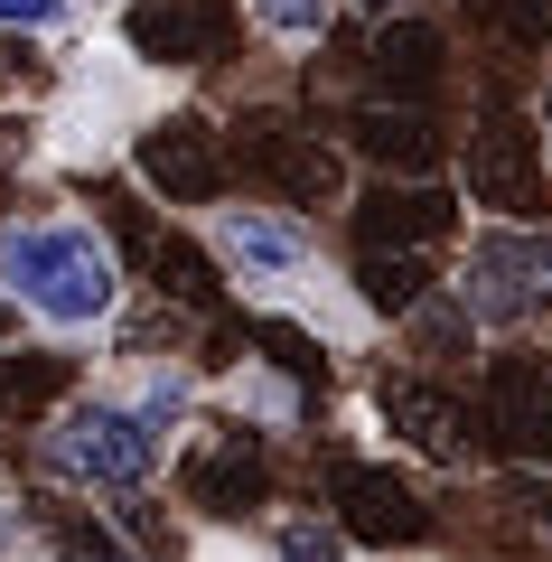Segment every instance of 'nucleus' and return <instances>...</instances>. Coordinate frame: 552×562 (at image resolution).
<instances>
[{"label": "nucleus", "instance_id": "f03ea898", "mask_svg": "<svg viewBox=\"0 0 552 562\" xmlns=\"http://www.w3.org/2000/svg\"><path fill=\"white\" fill-rule=\"evenodd\" d=\"M159 460H169V441L122 394H66L57 422L38 431V469L66 487H94V497H140L159 479Z\"/></svg>", "mask_w": 552, "mask_h": 562}, {"label": "nucleus", "instance_id": "f257e3e1", "mask_svg": "<svg viewBox=\"0 0 552 562\" xmlns=\"http://www.w3.org/2000/svg\"><path fill=\"white\" fill-rule=\"evenodd\" d=\"M0 301L20 319L85 338L122 310V254L94 216H57V206H10L0 216Z\"/></svg>", "mask_w": 552, "mask_h": 562}, {"label": "nucleus", "instance_id": "4468645a", "mask_svg": "<svg viewBox=\"0 0 552 562\" xmlns=\"http://www.w3.org/2000/svg\"><path fill=\"white\" fill-rule=\"evenodd\" d=\"M365 57H375V94L384 103H431L440 76H450V38H440L431 20H384Z\"/></svg>", "mask_w": 552, "mask_h": 562}, {"label": "nucleus", "instance_id": "7ed1b4c3", "mask_svg": "<svg viewBox=\"0 0 552 562\" xmlns=\"http://www.w3.org/2000/svg\"><path fill=\"white\" fill-rule=\"evenodd\" d=\"M450 301L469 310L477 328L552 319V235H533V225H487V235L469 244V262H459Z\"/></svg>", "mask_w": 552, "mask_h": 562}, {"label": "nucleus", "instance_id": "423d86ee", "mask_svg": "<svg viewBox=\"0 0 552 562\" xmlns=\"http://www.w3.org/2000/svg\"><path fill=\"white\" fill-rule=\"evenodd\" d=\"M132 169H140V188L169 198V206H225L235 150H225V132L206 113H169V122H150V132L132 140Z\"/></svg>", "mask_w": 552, "mask_h": 562}, {"label": "nucleus", "instance_id": "f8f14e48", "mask_svg": "<svg viewBox=\"0 0 552 562\" xmlns=\"http://www.w3.org/2000/svg\"><path fill=\"white\" fill-rule=\"evenodd\" d=\"M459 225V198L431 179H375L365 198H356V254H421V244H440Z\"/></svg>", "mask_w": 552, "mask_h": 562}, {"label": "nucleus", "instance_id": "0eeeda50", "mask_svg": "<svg viewBox=\"0 0 552 562\" xmlns=\"http://www.w3.org/2000/svg\"><path fill=\"white\" fill-rule=\"evenodd\" d=\"M244 160V179H262V188H281L291 206H328L337 188H347V160H337L318 132H300L291 113H244L235 122V140H225Z\"/></svg>", "mask_w": 552, "mask_h": 562}, {"label": "nucleus", "instance_id": "1a4fd4ad", "mask_svg": "<svg viewBox=\"0 0 552 562\" xmlns=\"http://www.w3.org/2000/svg\"><path fill=\"white\" fill-rule=\"evenodd\" d=\"M178 487H188V506H198V516H254V506L272 497V450H262V431L225 422L216 441H198V450H188Z\"/></svg>", "mask_w": 552, "mask_h": 562}, {"label": "nucleus", "instance_id": "20e7f679", "mask_svg": "<svg viewBox=\"0 0 552 562\" xmlns=\"http://www.w3.org/2000/svg\"><path fill=\"white\" fill-rule=\"evenodd\" d=\"M206 244L235 272V291H254V301H300L318 272V235L300 216H281V206H216Z\"/></svg>", "mask_w": 552, "mask_h": 562}, {"label": "nucleus", "instance_id": "39448f33", "mask_svg": "<svg viewBox=\"0 0 552 562\" xmlns=\"http://www.w3.org/2000/svg\"><path fill=\"white\" fill-rule=\"evenodd\" d=\"M469 198L487 206L496 225L543 216V132H533L515 103H487L469 132Z\"/></svg>", "mask_w": 552, "mask_h": 562}, {"label": "nucleus", "instance_id": "9b49d317", "mask_svg": "<svg viewBox=\"0 0 552 562\" xmlns=\"http://www.w3.org/2000/svg\"><path fill=\"white\" fill-rule=\"evenodd\" d=\"M487 431L515 469L552 460V366L543 357H496L487 366Z\"/></svg>", "mask_w": 552, "mask_h": 562}, {"label": "nucleus", "instance_id": "6e6552de", "mask_svg": "<svg viewBox=\"0 0 552 562\" xmlns=\"http://www.w3.org/2000/svg\"><path fill=\"white\" fill-rule=\"evenodd\" d=\"M235 29H244L235 0H132L122 38L150 66H216V57H235Z\"/></svg>", "mask_w": 552, "mask_h": 562}, {"label": "nucleus", "instance_id": "aec40b11", "mask_svg": "<svg viewBox=\"0 0 552 562\" xmlns=\"http://www.w3.org/2000/svg\"><path fill=\"white\" fill-rule=\"evenodd\" d=\"M506 38L515 47H543L552 38V0H506Z\"/></svg>", "mask_w": 552, "mask_h": 562}, {"label": "nucleus", "instance_id": "a211bd4d", "mask_svg": "<svg viewBox=\"0 0 552 562\" xmlns=\"http://www.w3.org/2000/svg\"><path fill=\"white\" fill-rule=\"evenodd\" d=\"M254 20L272 29V38L309 47V38H328V20H337V0H254Z\"/></svg>", "mask_w": 552, "mask_h": 562}, {"label": "nucleus", "instance_id": "dca6fc26", "mask_svg": "<svg viewBox=\"0 0 552 562\" xmlns=\"http://www.w3.org/2000/svg\"><path fill=\"white\" fill-rule=\"evenodd\" d=\"M356 291H365V310H413L421 291H431V262L421 254H356Z\"/></svg>", "mask_w": 552, "mask_h": 562}, {"label": "nucleus", "instance_id": "9d476101", "mask_svg": "<svg viewBox=\"0 0 552 562\" xmlns=\"http://www.w3.org/2000/svg\"><path fill=\"white\" fill-rule=\"evenodd\" d=\"M337 535L375 543V553H413L431 535V506H421L413 479L394 469H337Z\"/></svg>", "mask_w": 552, "mask_h": 562}, {"label": "nucleus", "instance_id": "6ab92c4d", "mask_svg": "<svg viewBox=\"0 0 552 562\" xmlns=\"http://www.w3.org/2000/svg\"><path fill=\"white\" fill-rule=\"evenodd\" d=\"M272 562H347V535L337 525H281V543H272Z\"/></svg>", "mask_w": 552, "mask_h": 562}, {"label": "nucleus", "instance_id": "412c9836", "mask_svg": "<svg viewBox=\"0 0 552 562\" xmlns=\"http://www.w3.org/2000/svg\"><path fill=\"white\" fill-rule=\"evenodd\" d=\"M57 20H66V0H0V29H20V38H38Z\"/></svg>", "mask_w": 552, "mask_h": 562}, {"label": "nucleus", "instance_id": "5701e85b", "mask_svg": "<svg viewBox=\"0 0 552 562\" xmlns=\"http://www.w3.org/2000/svg\"><path fill=\"white\" fill-rule=\"evenodd\" d=\"M543 160H552V103H543Z\"/></svg>", "mask_w": 552, "mask_h": 562}, {"label": "nucleus", "instance_id": "2eb2a0df", "mask_svg": "<svg viewBox=\"0 0 552 562\" xmlns=\"http://www.w3.org/2000/svg\"><path fill=\"white\" fill-rule=\"evenodd\" d=\"M375 413H384V431H394L403 450H421V460H450L459 450V403L440 394V384H421V375H384Z\"/></svg>", "mask_w": 552, "mask_h": 562}, {"label": "nucleus", "instance_id": "4be33fe9", "mask_svg": "<svg viewBox=\"0 0 552 562\" xmlns=\"http://www.w3.org/2000/svg\"><path fill=\"white\" fill-rule=\"evenodd\" d=\"M365 10H375V20H394V10H403V0H365Z\"/></svg>", "mask_w": 552, "mask_h": 562}, {"label": "nucleus", "instance_id": "ddd939ff", "mask_svg": "<svg viewBox=\"0 0 552 562\" xmlns=\"http://www.w3.org/2000/svg\"><path fill=\"white\" fill-rule=\"evenodd\" d=\"M347 140H356L375 169H403V179H431L440 150H450V140H440V122H431V103H384V94L347 113Z\"/></svg>", "mask_w": 552, "mask_h": 562}, {"label": "nucleus", "instance_id": "f3484780", "mask_svg": "<svg viewBox=\"0 0 552 562\" xmlns=\"http://www.w3.org/2000/svg\"><path fill=\"white\" fill-rule=\"evenodd\" d=\"M496 506H506V535L515 543H552V479H543V469H515V479L496 487Z\"/></svg>", "mask_w": 552, "mask_h": 562}]
</instances>
